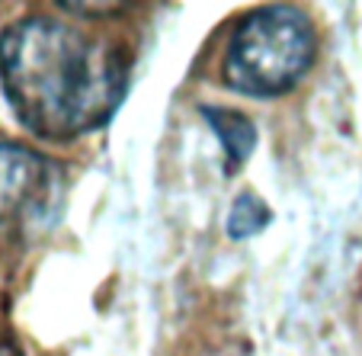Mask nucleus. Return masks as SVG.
I'll return each instance as SVG.
<instances>
[{"mask_svg":"<svg viewBox=\"0 0 362 356\" xmlns=\"http://www.w3.org/2000/svg\"><path fill=\"white\" fill-rule=\"evenodd\" d=\"M0 87L35 138L71 142L116 116L129 55L62 16H26L0 33Z\"/></svg>","mask_w":362,"mask_h":356,"instance_id":"f257e3e1","label":"nucleus"},{"mask_svg":"<svg viewBox=\"0 0 362 356\" xmlns=\"http://www.w3.org/2000/svg\"><path fill=\"white\" fill-rule=\"evenodd\" d=\"M317 33L305 10L269 4L234 26L221 58V81L240 96L273 100L311 71Z\"/></svg>","mask_w":362,"mask_h":356,"instance_id":"f03ea898","label":"nucleus"},{"mask_svg":"<svg viewBox=\"0 0 362 356\" xmlns=\"http://www.w3.org/2000/svg\"><path fill=\"white\" fill-rule=\"evenodd\" d=\"M55 183V164L45 154L0 142V231H20L45 219Z\"/></svg>","mask_w":362,"mask_h":356,"instance_id":"7ed1b4c3","label":"nucleus"},{"mask_svg":"<svg viewBox=\"0 0 362 356\" xmlns=\"http://www.w3.org/2000/svg\"><path fill=\"white\" fill-rule=\"evenodd\" d=\"M199 113L209 122V129L218 135L221 148H225V161H228L225 171L234 173L253 154V148H257V125L250 122V116H244L238 110H228V106L202 103Z\"/></svg>","mask_w":362,"mask_h":356,"instance_id":"20e7f679","label":"nucleus"},{"mask_svg":"<svg viewBox=\"0 0 362 356\" xmlns=\"http://www.w3.org/2000/svg\"><path fill=\"white\" fill-rule=\"evenodd\" d=\"M269 222H273L269 206L253 190H244L238 199H234V206H231V212H228L225 228H228V238L247 241V238H253V234H260Z\"/></svg>","mask_w":362,"mask_h":356,"instance_id":"39448f33","label":"nucleus"},{"mask_svg":"<svg viewBox=\"0 0 362 356\" xmlns=\"http://www.w3.org/2000/svg\"><path fill=\"white\" fill-rule=\"evenodd\" d=\"M68 13H122V4H62Z\"/></svg>","mask_w":362,"mask_h":356,"instance_id":"423d86ee","label":"nucleus"},{"mask_svg":"<svg viewBox=\"0 0 362 356\" xmlns=\"http://www.w3.org/2000/svg\"><path fill=\"white\" fill-rule=\"evenodd\" d=\"M0 356H16V353H13V350H0Z\"/></svg>","mask_w":362,"mask_h":356,"instance_id":"0eeeda50","label":"nucleus"}]
</instances>
